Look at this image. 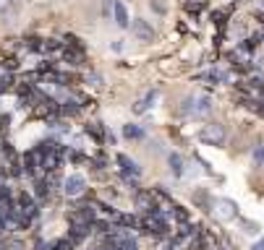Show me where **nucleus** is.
I'll use <instances>...</instances> for the list:
<instances>
[{"mask_svg":"<svg viewBox=\"0 0 264 250\" xmlns=\"http://www.w3.org/2000/svg\"><path fill=\"white\" fill-rule=\"evenodd\" d=\"M209 109H212V99L207 97V94H194V97H186V99H183L181 112H183V115L199 117V115H207Z\"/></svg>","mask_w":264,"mask_h":250,"instance_id":"1","label":"nucleus"},{"mask_svg":"<svg viewBox=\"0 0 264 250\" xmlns=\"http://www.w3.org/2000/svg\"><path fill=\"white\" fill-rule=\"evenodd\" d=\"M225 125H220V122H209V125H204V128L199 131V138L204 141V144H209V146H220V144H225Z\"/></svg>","mask_w":264,"mask_h":250,"instance_id":"2","label":"nucleus"},{"mask_svg":"<svg viewBox=\"0 0 264 250\" xmlns=\"http://www.w3.org/2000/svg\"><path fill=\"white\" fill-rule=\"evenodd\" d=\"M212 214L220 219V222H233V219L238 216V206H236V201H230V198H217L212 203Z\"/></svg>","mask_w":264,"mask_h":250,"instance_id":"3","label":"nucleus"},{"mask_svg":"<svg viewBox=\"0 0 264 250\" xmlns=\"http://www.w3.org/2000/svg\"><path fill=\"white\" fill-rule=\"evenodd\" d=\"M131 34H134L139 42H152V39H154V29H152V24L144 21V19H134Z\"/></svg>","mask_w":264,"mask_h":250,"instance_id":"4","label":"nucleus"},{"mask_svg":"<svg viewBox=\"0 0 264 250\" xmlns=\"http://www.w3.org/2000/svg\"><path fill=\"white\" fill-rule=\"evenodd\" d=\"M84 185H86V180H84L81 175H71V177L63 182V193H66L68 198H76V196L84 193Z\"/></svg>","mask_w":264,"mask_h":250,"instance_id":"5","label":"nucleus"},{"mask_svg":"<svg viewBox=\"0 0 264 250\" xmlns=\"http://www.w3.org/2000/svg\"><path fill=\"white\" fill-rule=\"evenodd\" d=\"M113 13H115V24L120 29H128V13H126V6H123L120 0H115V3H113Z\"/></svg>","mask_w":264,"mask_h":250,"instance_id":"6","label":"nucleus"},{"mask_svg":"<svg viewBox=\"0 0 264 250\" xmlns=\"http://www.w3.org/2000/svg\"><path fill=\"white\" fill-rule=\"evenodd\" d=\"M154 99H157V91L152 89V91H147L144 97H142V99H139V102L134 104V112H147V109L152 107V102H154Z\"/></svg>","mask_w":264,"mask_h":250,"instance_id":"7","label":"nucleus"},{"mask_svg":"<svg viewBox=\"0 0 264 250\" xmlns=\"http://www.w3.org/2000/svg\"><path fill=\"white\" fill-rule=\"evenodd\" d=\"M118 162L123 164V169H126V172H131V175H142V169H139V164H136L134 159H128L126 154H120V156H118Z\"/></svg>","mask_w":264,"mask_h":250,"instance_id":"8","label":"nucleus"},{"mask_svg":"<svg viewBox=\"0 0 264 250\" xmlns=\"http://www.w3.org/2000/svg\"><path fill=\"white\" fill-rule=\"evenodd\" d=\"M167 162H170V169H173V175L181 177V175H183V159H181V156H178V154H170Z\"/></svg>","mask_w":264,"mask_h":250,"instance_id":"9","label":"nucleus"},{"mask_svg":"<svg viewBox=\"0 0 264 250\" xmlns=\"http://www.w3.org/2000/svg\"><path fill=\"white\" fill-rule=\"evenodd\" d=\"M123 136L126 138H144V131L139 128V125H126V128H123Z\"/></svg>","mask_w":264,"mask_h":250,"instance_id":"10","label":"nucleus"},{"mask_svg":"<svg viewBox=\"0 0 264 250\" xmlns=\"http://www.w3.org/2000/svg\"><path fill=\"white\" fill-rule=\"evenodd\" d=\"M241 227L246 234H259V224H254V222H241Z\"/></svg>","mask_w":264,"mask_h":250,"instance_id":"11","label":"nucleus"},{"mask_svg":"<svg viewBox=\"0 0 264 250\" xmlns=\"http://www.w3.org/2000/svg\"><path fill=\"white\" fill-rule=\"evenodd\" d=\"M254 159H256V162H259V164H264V144H261V146H256V149H254Z\"/></svg>","mask_w":264,"mask_h":250,"instance_id":"12","label":"nucleus"},{"mask_svg":"<svg viewBox=\"0 0 264 250\" xmlns=\"http://www.w3.org/2000/svg\"><path fill=\"white\" fill-rule=\"evenodd\" d=\"M11 3H13V0H0V13H8Z\"/></svg>","mask_w":264,"mask_h":250,"instance_id":"13","label":"nucleus"},{"mask_svg":"<svg viewBox=\"0 0 264 250\" xmlns=\"http://www.w3.org/2000/svg\"><path fill=\"white\" fill-rule=\"evenodd\" d=\"M251 250H264V240H259V242H254V247Z\"/></svg>","mask_w":264,"mask_h":250,"instance_id":"14","label":"nucleus"},{"mask_svg":"<svg viewBox=\"0 0 264 250\" xmlns=\"http://www.w3.org/2000/svg\"><path fill=\"white\" fill-rule=\"evenodd\" d=\"M8 89V84H0V91H6Z\"/></svg>","mask_w":264,"mask_h":250,"instance_id":"15","label":"nucleus"},{"mask_svg":"<svg viewBox=\"0 0 264 250\" xmlns=\"http://www.w3.org/2000/svg\"><path fill=\"white\" fill-rule=\"evenodd\" d=\"M16 3H21V0H16Z\"/></svg>","mask_w":264,"mask_h":250,"instance_id":"16","label":"nucleus"}]
</instances>
